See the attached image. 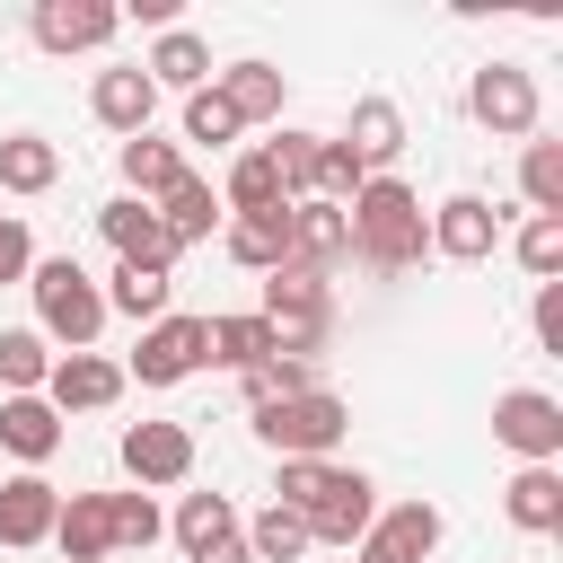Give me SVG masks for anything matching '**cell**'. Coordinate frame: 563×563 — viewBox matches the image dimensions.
Here are the masks:
<instances>
[{
	"label": "cell",
	"mask_w": 563,
	"mask_h": 563,
	"mask_svg": "<svg viewBox=\"0 0 563 563\" xmlns=\"http://www.w3.org/2000/svg\"><path fill=\"white\" fill-rule=\"evenodd\" d=\"M176 176H185L176 141H150V132H132V141H123V185H132V202H158Z\"/></svg>",
	"instance_id": "26"
},
{
	"label": "cell",
	"mask_w": 563,
	"mask_h": 563,
	"mask_svg": "<svg viewBox=\"0 0 563 563\" xmlns=\"http://www.w3.org/2000/svg\"><path fill=\"white\" fill-rule=\"evenodd\" d=\"M238 537H246V554H255V563H290V554H308V519H299V510H282V501H273V510H255V528H238Z\"/></svg>",
	"instance_id": "31"
},
{
	"label": "cell",
	"mask_w": 563,
	"mask_h": 563,
	"mask_svg": "<svg viewBox=\"0 0 563 563\" xmlns=\"http://www.w3.org/2000/svg\"><path fill=\"white\" fill-rule=\"evenodd\" d=\"M343 150L361 158V176H387V158L405 150V114H396L387 97H361V106H352V132H343Z\"/></svg>",
	"instance_id": "18"
},
{
	"label": "cell",
	"mask_w": 563,
	"mask_h": 563,
	"mask_svg": "<svg viewBox=\"0 0 563 563\" xmlns=\"http://www.w3.org/2000/svg\"><path fill=\"white\" fill-rule=\"evenodd\" d=\"M53 519H62V493L44 475H9L0 484V545H44Z\"/></svg>",
	"instance_id": "16"
},
{
	"label": "cell",
	"mask_w": 563,
	"mask_h": 563,
	"mask_svg": "<svg viewBox=\"0 0 563 563\" xmlns=\"http://www.w3.org/2000/svg\"><path fill=\"white\" fill-rule=\"evenodd\" d=\"M519 185H528V202H537V211H563V141H528Z\"/></svg>",
	"instance_id": "36"
},
{
	"label": "cell",
	"mask_w": 563,
	"mask_h": 563,
	"mask_svg": "<svg viewBox=\"0 0 563 563\" xmlns=\"http://www.w3.org/2000/svg\"><path fill=\"white\" fill-rule=\"evenodd\" d=\"M264 150H273V167H282V194H290V202H317V150H325V141H317V132H282V141H264Z\"/></svg>",
	"instance_id": "32"
},
{
	"label": "cell",
	"mask_w": 563,
	"mask_h": 563,
	"mask_svg": "<svg viewBox=\"0 0 563 563\" xmlns=\"http://www.w3.org/2000/svg\"><path fill=\"white\" fill-rule=\"evenodd\" d=\"M264 334H273V352L282 361H308L325 334H334V299H325V273H308V264H273L264 273Z\"/></svg>",
	"instance_id": "2"
},
{
	"label": "cell",
	"mask_w": 563,
	"mask_h": 563,
	"mask_svg": "<svg viewBox=\"0 0 563 563\" xmlns=\"http://www.w3.org/2000/svg\"><path fill=\"white\" fill-rule=\"evenodd\" d=\"M202 361H211L202 317H158V325L141 334V352H132V378H141V387H176V378H194Z\"/></svg>",
	"instance_id": "7"
},
{
	"label": "cell",
	"mask_w": 563,
	"mask_h": 563,
	"mask_svg": "<svg viewBox=\"0 0 563 563\" xmlns=\"http://www.w3.org/2000/svg\"><path fill=\"white\" fill-rule=\"evenodd\" d=\"M26 273H35V238H26V220L0 211V282H26Z\"/></svg>",
	"instance_id": "41"
},
{
	"label": "cell",
	"mask_w": 563,
	"mask_h": 563,
	"mask_svg": "<svg viewBox=\"0 0 563 563\" xmlns=\"http://www.w3.org/2000/svg\"><path fill=\"white\" fill-rule=\"evenodd\" d=\"M88 106H97V123L106 132H150V114H158V88H150V70L132 62V70H97V88H88Z\"/></svg>",
	"instance_id": "15"
},
{
	"label": "cell",
	"mask_w": 563,
	"mask_h": 563,
	"mask_svg": "<svg viewBox=\"0 0 563 563\" xmlns=\"http://www.w3.org/2000/svg\"><path fill=\"white\" fill-rule=\"evenodd\" d=\"M422 229H431V246H440L449 264H484V255L501 246V211H493L484 194H449Z\"/></svg>",
	"instance_id": "9"
},
{
	"label": "cell",
	"mask_w": 563,
	"mask_h": 563,
	"mask_svg": "<svg viewBox=\"0 0 563 563\" xmlns=\"http://www.w3.org/2000/svg\"><path fill=\"white\" fill-rule=\"evenodd\" d=\"M493 440L519 449L528 466H554V457H563V405L537 396V387H510V396L493 405Z\"/></svg>",
	"instance_id": "6"
},
{
	"label": "cell",
	"mask_w": 563,
	"mask_h": 563,
	"mask_svg": "<svg viewBox=\"0 0 563 563\" xmlns=\"http://www.w3.org/2000/svg\"><path fill=\"white\" fill-rule=\"evenodd\" d=\"M185 563H255V554H246V537L229 528V537H211V545H202V554H185Z\"/></svg>",
	"instance_id": "43"
},
{
	"label": "cell",
	"mask_w": 563,
	"mask_h": 563,
	"mask_svg": "<svg viewBox=\"0 0 563 563\" xmlns=\"http://www.w3.org/2000/svg\"><path fill=\"white\" fill-rule=\"evenodd\" d=\"M44 378H53L44 334H35V325H9V334H0V387H9V396H35Z\"/></svg>",
	"instance_id": "29"
},
{
	"label": "cell",
	"mask_w": 563,
	"mask_h": 563,
	"mask_svg": "<svg viewBox=\"0 0 563 563\" xmlns=\"http://www.w3.org/2000/svg\"><path fill=\"white\" fill-rule=\"evenodd\" d=\"M26 290H35V317H44V325H35L44 343H70V352L97 343V325H106V290H97L70 255H44V264L26 273Z\"/></svg>",
	"instance_id": "3"
},
{
	"label": "cell",
	"mask_w": 563,
	"mask_h": 563,
	"mask_svg": "<svg viewBox=\"0 0 563 563\" xmlns=\"http://www.w3.org/2000/svg\"><path fill=\"white\" fill-rule=\"evenodd\" d=\"M114 396H123V369L97 361V352H62L53 378H44V405H53V413H97V405H114Z\"/></svg>",
	"instance_id": "14"
},
{
	"label": "cell",
	"mask_w": 563,
	"mask_h": 563,
	"mask_svg": "<svg viewBox=\"0 0 563 563\" xmlns=\"http://www.w3.org/2000/svg\"><path fill=\"white\" fill-rule=\"evenodd\" d=\"M510 519H519L528 537H554V528H563V475H554V466H519V475H510Z\"/></svg>",
	"instance_id": "25"
},
{
	"label": "cell",
	"mask_w": 563,
	"mask_h": 563,
	"mask_svg": "<svg viewBox=\"0 0 563 563\" xmlns=\"http://www.w3.org/2000/svg\"><path fill=\"white\" fill-rule=\"evenodd\" d=\"M123 475L132 484H185L194 475V431L185 422H132L123 431Z\"/></svg>",
	"instance_id": "11"
},
{
	"label": "cell",
	"mask_w": 563,
	"mask_h": 563,
	"mask_svg": "<svg viewBox=\"0 0 563 563\" xmlns=\"http://www.w3.org/2000/svg\"><path fill=\"white\" fill-rule=\"evenodd\" d=\"M431 545H440V510L431 501H396V510H378L361 528V563H422Z\"/></svg>",
	"instance_id": "12"
},
{
	"label": "cell",
	"mask_w": 563,
	"mask_h": 563,
	"mask_svg": "<svg viewBox=\"0 0 563 563\" xmlns=\"http://www.w3.org/2000/svg\"><path fill=\"white\" fill-rule=\"evenodd\" d=\"M290 194H282V167H273V150H246L238 167H229V211H282Z\"/></svg>",
	"instance_id": "30"
},
{
	"label": "cell",
	"mask_w": 563,
	"mask_h": 563,
	"mask_svg": "<svg viewBox=\"0 0 563 563\" xmlns=\"http://www.w3.org/2000/svg\"><path fill=\"white\" fill-rule=\"evenodd\" d=\"M229 255H238L246 273L290 264V202H282V211H238V220H229Z\"/></svg>",
	"instance_id": "20"
},
{
	"label": "cell",
	"mask_w": 563,
	"mask_h": 563,
	"mask_svg": "<svg viewBox=\"0 0 563 563\" xmlns=\"http://www.w3.org/2000/svg\"><path fill=\"white\" fill-rule=\"evenodd\" d=\"M53 545H62L70 563H106V554H114L106 493H70V501H62V519H53Z\"/></svg>",
	"instance_id": "21"
},
{
	"label": "cell",
	"mask_w": 563,
	"mask_h": 563,
	"mask_svg": "<svg viewBox=\"0 0 563 563\" xmlns=\"http://www.w3.org/2000/svg\"><path fill=\"white\" fill-rule=\"evenodd\" d=\"M466 106H475V123L484 132H537V79L519 70V62H484L475 70V88H466Z\"/></svg>",
	"instance_id": "8"
},
{
	"label": "cell",
	"mask_w": 563,
	"mask_h": 563,
	"mask_svg": "<svg viewBox=\"0 0 563 563\" xmlns=\"http://www.w3.org/2000/svg\"><path fill=\"white\" fill-rule=\"evenodd\" d=\"M0 449L26 457V466H44V457L62 449V413H53L44 396H9V405H0Z\"/></svg>",
	"instance_id": "19"
},
{
	"label": "cell",
	"mask_w": 563,
	"mask_h": 563,
	"mask_svg": "<svg viewBox=\"0 0 563 563\" xmlns=\"http://www.w3.org/2000/svg\"><path fill=\"white\" fill-rule=\"evenodd\" d=\"M537 343L563 352V282H537Z\"/></svg>",
	"instance_id": "42"
},
{
	"label": "cell",
	"mask_w": 563,
	"mask_h": 563,
	"mask_svg": "<svg viewBox=\"0 0 563 563\" xmlns=\"http://www.w3.org/2000/svg\"><path fill=\"white\" fill-rule=\"evenodd\" d=\"M141 70H150V88H185V97H194V88H202V70H211V44H202L194 26H167V35L150 44V62H141Z\"/></svg>",
	"instance_id": "22"
},
{
	"label": "cell",
	"mask_w": 563,
	"mask_h": 563,
	"mask_svg": "<svg viewBox=\"0 0 563 563\" xmlns=\"http://www.w3.org/2000/svg\"><path fill=\"white\" fill-rule=\"evenodd\" d=\"M62 176V150L53 141H35V132H9L0 141V194H44Z\"/></svg>",
	"instance_id": "27"
},
{
	"label": "cell",
	"mask_w": 563,
	"mask_h": 563,
	"mask_svg": "<svg viewBox=\"0 0 563 563\" xmlns=\"http://www.w3.org/2000/svg\"><path fill=\"white\" fill-rule=\"evenodd\" d=\"M519 264H528L537 282H554V273H563V211H537V220L519 229Z\"/></svg>",
	"instance_id": "38"
},
{
	"label": "cell",
	"mask_w": 563,
	"mask_h": 563,
	"mask_svg": "<svg viewBox=\"0 0 563 563\" xmlns=\"http://www.w3.org/2000/svg\"><path fill=\"white\" fill-rule=\"evenodd\" d=\"M35 44L44 53H88V44H106L114 26H123V9L114 0H35Z\"/></svg>",
	"instance_id": "10"
},
{
	"label": "cell",
	"mask_w": 563,
	"mask_h": 563,
	"mask_svg": "<svg viewBox=\"0 0 563 563\" xmlns=\"http://www.w3.org/2000/svg\"><path fill=\"white\" fill-rule=\"evenodd\" d=\"M150 211H158V229H167L176 246H194V238H211V220H220V194H211L202 176H176V185H167Z\"/></svg>",
	"instance_id": "24"
},
{
	"label": "cell",
	"mask_w": 563,
	"mask_h": 563,
	"mask_svg": "<svg viewBox=\"0 0 563 563\" xmlns=\"http://www.w3.org/2000/svg\"><path fill=\"white\" fill-rule=\"evenodd\" d=\"M308 387H317V369L308 361H282V352L246 369V405H282V396H308Z\"/></svg>",
	"instance_id": "37"
},
{
	"label": "cell",
	"mask_w": 563,
	"mask_h": 563,
	"mask_svg": "<svg viewBox=\"0 0 563 563\" xmlns=\"http://www.w3.org/2000/svg\"><path fill=\"white\" fill-rule=\"evenodd\" d=\"M185 141H238V114L220 106V88H194L185 97Z\"/></svg>",
	"instance_id": "40"
},
{
	"label": "cell",
	"mask_w": 563,
	"mask_h": 563,
	"mask_svg": "<svg viewBox=\"0 0 563 563\" xmlns=\"http://www.w3.org/2000/svg\"><path fill=\"white\" fill-rule=\"evenodd\" d=\"M299 519H308V545H361V528L378 519V484H369L361 466H334L325 493H317Z\"/></svg>",
	"instance_id": "5"
},
{
	"label": "cell",
	"mask_w": 563,
	"mask_h": 563,
	"mask_svg": "<svg viewBox=\"0 0 563 563\" xmlns=\"http://www.w3.org/2000/svg\"><path fill=\"white\" fill-rule=\"evenodd\" d=\"M361 185H369V176H361V158H352L343 141H325V150H317V202H352Z\"/></svg>",
	"instance_id": "39"
},
{
	"label": "cell",
	"mask_w": 563,
	"mask_h": 563,
	"mask_svg": "<svg viewBox=\"0 0 563 563\" xmlns=\"http://www.w3.org/2000/svg\"><path fill=\"white\" fill-rule=\"evenodd\" d=\"M352 255V229H343V202H290V264L325 273Z\"/></svg>",
	"instance_id": "17"
},
{
	"label": "cell",
	"mask_w": 563,
	"mask_h": 563,
	"mask_svg": "<svg viewBox=\"0 0 563 563\" xmlns=\"http://www.w3.org/2000/svg\"><path fill=\"white\" fill-rule=\"evenodd\" d=\"M343 422H352V413H343V396H325V387L282 396V405H255V440L282 449V457H334Z\"/></svg>",
	"instance_id": "4"
},
{
	"label": "cell",
	"mask_w": 563,
	"mask_h": 563,
	"mask_svg": "<svg viewBox=\"0 0 563 563\" xmlns=\"http://www.w3.org/2000/svg\"><path fill=\"white\" fill-rule=\"evenodd\" d=\"M97 229H106V246H114L123 264H141V273H167V264H176V238H167V229H158V211H150V202H132V194H123V202H106V211H97Z\"/></svg>",
	"instance_id": "13"
},
{
	"label": "cell",
	"mask_w": 563,
	"mask_h": 563,
	"mask_svg": "<svg viewBox=\"0 0 563 563\" xmlns=\"http://www.w3.org/2000/svg\"><path fill=\"white\" fill-rule=\"evenodd\" d=\"M106 308H123V317H167V273H141V264H114V290H106Z\"/></svg>",
	"instance_id": "34"
},
{
	"label": "cell",
	"mask_w": 563,
	"mask_h": 563,
	"mask_svg": "<svg viewBox=\"0 0 563 563\" xmlns=\"http://www.w3.org/2000/svg\"><path fill=\"white\" fill-rule=\"evenodd\" d=\"M220 106H229L238 123H273V114H282V70H273V62H229V70H220Z\"/></svg>",
	"instance_id": "23"
},
{
	"label": "cell",
	"mask_w": 563,
	"mask_h": 563,
	"mask_svg": "<svg viewBox=\"0 0 563 563\" xmlns=\"http://www.w3.org/2000/svg\"><path fill=\"white\" fill-rule=\"evenodd\" d=\"M202 334H211V361H229L238 378H246L255 361H273V334H264V317H202Z\"/></svg>",
	"instance_id": "28"
},
{
	"label": "cell",
	"mask_w": 563,
	"mask_h": 563,
	"mask_svg": "<svg viewBox=\"0 0 563 563\" xmlns=\"http://www.w3.org/2000/svg\"><path fill=\"white\" fill-rule=\"evenodd\" d=\"M229 528H238V510H229L220 493H185V501H176V545H185V554H202V545L229 537Z\"/></svg>",
	"instance_id": "33"
},
{
	"label": "cell",
	"mask_w": 563,
	"mask_h": 563,
	"mask_svg": "<svg viewBox=\"0 0 563 563\" xmlns=\"http://www.w3.org/2000/svg\"><path fill=\"white\" fill-rule=\"evenodd\" d=\"M106 528H114V554H123V545H158L167 519H158L150 493H106Z\"/></svg>",
	"instance_id": "35"
},
{
	"label": "cell",
	"mask_w": 563,
	"mask_h": 563,
	"mask_svg": "<svg viewBox=\"0 0 563 563\" xmlns=\"http://www.w3.org/2000/svg\"><path fill=\"white\" fill-rule=\"evenodd\" d=\"M343 229H352V255H361L369 273H405V264H422V246H431L422 202H413L396 176H369V185L343 202Z\"/></svg>",
	"instance_id": "1"
}]
</instances>
